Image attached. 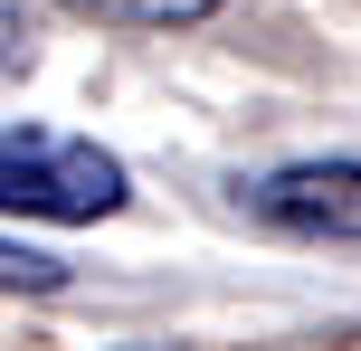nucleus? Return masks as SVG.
<instances>
[{
	"instance_id": "f257e3e1",
	"label": "nucleus",
	"mask_w": 361,
	"mask_h": 351,
	"mask_svg": "<svg viewBox=\"0 0 361 351\" xmlns=\"http://www.w3.org/2000/svg\"><path fill=\"white\" fill-rule=\"evenodd\" d=\"M0 200L10 219H114L124 209V162L76 133L10 124L0 133Z\"/></svg>"
},
{
	"instance_id": "f03ea898",
	"label": "nucleus",
	"mask_w": 361,
	"mask_h": 351,
	"mask_svg": "<svg viewBox=\"0 0 361 351\" xmlns=\"http://www.w3.org/2000/svg\"><path fill=\"white\" fill-rule=\"evenodd\" d=\"M238 209L267 219V228H286V238L361 247V162H286V171H267V181L238 190Z\"/></svg>"
},
{
	"instance_id": "7ed1b4c3",
	"label": "nucleus",
	"mask_w": 361,
	"mask_h": 351,
	"mask_svg": "<svg viewBox=\"0 0 361 351\" xmlns=\"http://www.w3.org/2000/svg\"><path fill=\"white\" fill-rule=\"evenodd\" d=\"M57 10L95 19V29H190V19H209L219 0H57Z\"/></svg>"
},
{
	"instance_id": "20e7f679",
	"label": "nucleus",
	"mask_w": 361,
	"mask_h": 351,
	"mask_svg": "<svg viewBox=\"0 0 361 351\" xmlns=\"http://www.w3.org/2000/svg\"><path fill=\"white\" fill-rule=\"evenodd\" d=\"M0 266H10V295H19V285H57V257H29L19 238H10V257H0Z\"/></svg>"
}]
</instances>
